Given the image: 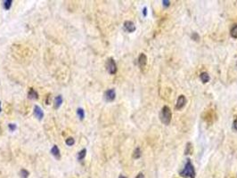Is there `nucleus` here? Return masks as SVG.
I'll list each match as a JSON object with an SVG mask.
<instances>
[{"mask_svg":"<svg viewBox=\"0 0 237 178\" xmlns=\"http://www.w3.org/2000/svg\"><path fill=\"white\" fill-rule=\"evenodd\" d=\"M179 175L184 178H195V170L192 163L188 159L184 168L179 172Z\"/></svg>","mask_w":237,"mask_h":178,"instance_id":"obj_1","label":"nucleus"},{"mask_svg":"<svg viewBox=\"0 0 237 178\" xmlns=\"http://www.w3.org/2000/svg\"><path fill=\"white\" fill-rule=\"evenodd\" d=\"M161 120L163 124L165 125H169L171 121V118H172V113H171V110L169 109V106H164L162 112H161Z\"/></svg>","mask_w":237,"mask_h":178,"instance_id":"obj_2","label":"nucleus"},{"mask_svg":"<svg viewBox=\"0 0 237 178\" xmlns=\"http://www.w3.org/2000/svg\"><path fill=\"white\" fill-rule=\"evenodd\" d=\"M106 69L108 72L111 75L115 74L117 72V65L113 58H109L106 61Z\"/></svg>","mask_w":237,"mask_h":178,"instance_id":"obj_3","label":"nucleus"},{"mask_svg":"<svg viewBox=\"0 0 237 178\" xmlns=\"http://www.w3.org/2000/svg\"><path fill=\"white\" fill-rule=\"evenodd\" d=\"M116 97V93L114 89H109L104 93V99L106 102H112Z\"/></svg>","mask_w":237,"mask_h":178,"instance_id":"obj_4","label":"nucleus"},{"mask_svg":"<svg viewBox=\"0 0 237 178\" xmlns=\"http://www.w3.org/2000/svg\"><path fill=\"white\" fill-rule=\"evenodd\" d=\"M185 103H186V99H185V95H183V94L180 95V96L178 97L177 101L176 109H177V110H180V109H182L183 107L185 105Z\"/></svg>","mask_w":237,"mask_h":178,"instance_id":"obj_5","label":"nucleus"},{"mask_svg":"<svg viewBox=\"0 0 237 178\" xmlns=\"http://www.w3.org/2000/svg\"><path fill=\"white\" fill-rule=\"evenodd\" d=\"M34 115L39 120H41L43 119V117H44V113H43L42 109L39 106H37V105H36L34 107Z\"/></svg>","mask_w":237,"mask_h":178,"instance_id":"obj_6","label":"nucleus"},{"mask_svg":"<svg viewBox=\"0 0 237 178\" xmlns=\"http://www.w3.org/2000/svg\"><path fill=\"white\" fill-rule=\"evenodd\" d=\"M147 63V56L144 54H141L138 57V65L141 69H144Z\"/></svg>","mask_w":237,"mask_h":178,"instance_id":"obj_7","label":"nucleus"},{"mask_svg":"<svg viewBox=\"0 0 237 178\" xmlns=\"http://www.w3.org/2000/svg\"><path fill=\"white\" fill-rule=\"evenodd\" d=\"M124 29L128 31V32H134L136 30V26L134 24V22L130 21H127L124 22Z\"/></svg>","mask_w":237,"mask_h":178,"instance_id":"obj_8","label":"nucleus"},{"mask_svg":"<svg viewBox=\"0 0 237 178\" xmlns=\"http://www.w3.org/2000/svg\"><path fill=\"white\" fill-rule=\"evenodd\" d=\"M51 153L52 155L56 159H61V153H60V150L56 145H54L53 148L51 149Z\"/></svg>","mask_w":237,"mask_h":178,"instance_id":"obj_9","label":"nucleus"},{"mask_svg":"<svg viewBox=\"0 0 237 178\" xmlns=\"http://www.w3.org/2000/svg\"><path fill=\"white\" fill-rule=\"evenodd\" d=\"M28 97L29 99H32V100H37L38 98V94L37 93V91H35L33 88H30L29 90V93H28Z\"/></svg>","mask_w":237,"mask_h":178,"instance_id":"obj_10","label":"nucleus"},{"mask_svg":"<svg viewBox=\"0 0 237 178\" xmlns=\"http://www.w3.org/2000/svg\"><path fill=\"white\" fill-rule=\"evenodd\" d=\"M62 95L56 96L55 99V105H54V107H55V109H58V108H60V106L62 105Z\"/></svg>","mask_w":237,"mask_h":178,"instance_id":"obj_11","label":"nucleus"},{"mask_svg":"<svg viewBox=\"0 0 237 178\" xmlns=\"http://www.w3.org/2000/svg\"><path fill=\"white\" fill-rule=\"evenodd\" d=\"M230 35L233 39H237V24H234L230 30Z\"/></svg>","mask_w":237,"mask_h":178,"instance_id":"obj_12","label":"nucleus"},{"mask_svg":"<svg viewBox=\"0 0 237 178\" xmlns=\"http://www.w3.org/2000/svg\"><path fill=\"white\" fill-rule=\"evenodd\" d=\"M200 79H202V81L205 84L207 82H209L210 80V76L207 72H202L201 75H200Z\"/></svg>","mask_w":237,"mask_h":178,"instance_id":"obj_13","label":"nucleus"},{"mask_svg":"<svg viewBox=\"0 0 237 178\" xmlns=\"http://www.w3.org/2000/svg\"><path fill=\"white\" fill-rule=\"evenodd\" d=\"M87 154V150L86 149H82L80 152L78 153V160H82L83 159H85Z\"/></svg>","mask_w":237,"mask_h":178,"instance_id":"obj_14","label":"nucleus"},{"mask_svg":"<svg viewBox=\"0 0 237 178\" xmlns=\"http://www.w3.org/2000/svg\"><path fill=\"white\" fill-rule=\"evenodd\" d=\"M77 115L78 116V118H80V120H82L84 118H85V112L82 108H78L77 110Z\"/></svg>","mask_w":237,"mask_h":178,"instance_id":"obj_15","label":"nucleus"},{"mask_svg":"<svg viewBox=\"0 0 237 178\" xmlns=\"http://www.w3.org/2000/svg\"><path fill=\"white\" fill-rule=\"evenodd\" d=\"M141 157V150L139 147L136 148V150L134 151V153H133V158L134 159H139Z\"/></svg>","mask_w":237,"mask_h":178,"instance_id":"obj_16","label":"nucleus"},{"mask_svg":"<svg viewBox=\"0 0 237 178\" xmlns=\"http://www.w3.org/2000/svg\"><path fill=\"white\" fill-rule=\"evenodd\" d=\"M12 4H13V1L12 0H6V1L4 2V8L6 10H9L12 6Z\"/></svg>","mask_w":237,"mask_h":178,"instance_id":"obj_17","label":"nucleus"},{"mask_svg":"<svg viewBox=\"0 0 237 178\" xmlns=\"http://www.w3.org/2000/svg\"><path fill=\"white\" fill-rule=\"evenodd\" d=\"M66 142V144L68 146H72L75 144V140L72 137H69V138L66 139V142Z\"/></svg>","mask_w":237,"mask_h":178,"instance_id":"obj_18","label":"nucleus"},{"mask_svg":"<svg viewBox=\"0 0 237 178\" xmlns=\"http://www.w3.org/2000/svg\"><path fill=\"white\" fill-rule=\"evenodd\" d=\"M20 175L22 178H28L29 176V172L26 170V169H22L20 171Z\"/></svg>","mask_w":237,"mask_h":178,"instance_id":"obj_19","label":"nucleus"},{"mask_svg":"<svg viewBox=\"0 0 237 178\" xmlns=\"http://www.w3.org/2000/svg\"><path fill=\"white\" fill-rule=\"evenodd\" d=\"M192 146L191 142H188L186 144V150H185V154H191L192 153Z\"/></svg>","mask_w":237,"mask_h":178,"instance_id":"obj_20","label":"nucleus"},{"mask_svg":"<svg viewBox=\"0 0 237 178\" xmlns=\"http://www.w3.org/2000/svg\"><path fill=\"white\" fill-rule=\"evenodd\" d=\"M8 127H9V129H10V131H12V132H14L15 129H16V125L15 124H9L8 125Z\"/></svg>","mask_w":237,"mask_h":178,"instance_id":"obj_21","label":"nucleus"},{"mask_svg":"<svg viewBox=\"0 0 237 178\" xmlns=\"http://www.w3.org/2000/svg\"><path fill=\"white\" fill-rule=\"evenodd\" d=\"M233 127L234 130L237 131V117H235V119L233 120Z\"/></svg>","mask_w":237,"mask_h":178,"instance_id":"obj_22","label":"nucleus"},{"mask_svg":"<svg viewBox=\"0 0 237 178\" xmlns=\"http://www.w3.org/2000/svg\"><path fill=\"white\" fill-rule=\"evenodd\" d=\"M162 3H163V6H166V7L169 6V5H170V2L169 1V0H163Z\"/></svg>","mask_w":237,"mask_h":178,"instance_id":"obj_23","label":"nucleus"},{"mask_svg":"<svg viewBox=\"0 0 237 178\" xmlns=\"http://www.w3.org/2000/svg\"><path fill=\"white\" fill-rule=\"evenodd\" d=\"M136 178H145V177H144V174L143 173H139V174L136 175Z\"/></svg>","mask_w":237,"mask_h":178,"instance_id":"obj_24","label":"nucleus"},{"mask_svg":"<svg viewBox=\"0 0 237 178\" xmlns=\"http://www.w3.org/2000/svg\"><path fill=\"white\" fill-rule=\"evenodd\" d=\"M143 14H144V16H146V14H147V8H146V7H144V8L143 9Z\"/></svg>","mask_w":237,"mask_h":178,"instance_id":"obj_25","label":"nucleus"},{"mask_svg":"<svg viewBox=\"0 0 237 178\" xmlns=\"http://www.w3.org/2000/svg\"><path fill=\"white\" fill-rule=\"evenodd\" d=\"M119 178H128V177H126L125 175H122V174H121L120 176H119Z\"/></svg>","mask_w":237,"mask_h":178,"instance_id":"obj_26","label":"nucleus"},{"mask_svg":"<svg viewBox=\"0 0 237 178\" xmlns=\"http://www.w3.org/2000/svg\"><path fill=\"white\" fill-rule=\"evenodd\" d=\"M2 112V108H1V102H0V112Z\"/></svg>","mask_w":237,"mask_h":178,"instance_id":"obj_27","label":"nucleus"}]
</instances>
